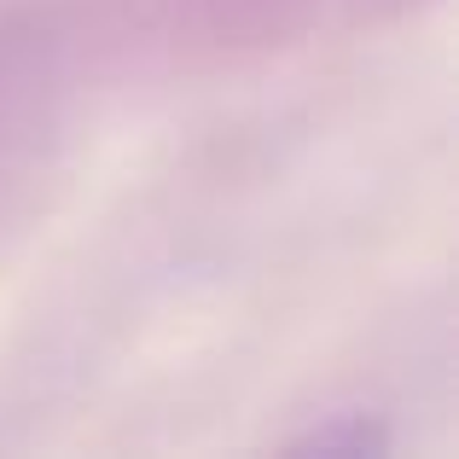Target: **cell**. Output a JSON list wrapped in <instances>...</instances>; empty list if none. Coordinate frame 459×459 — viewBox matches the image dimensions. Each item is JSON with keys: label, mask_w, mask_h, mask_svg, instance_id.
<instances>
[{"label": "cell", "mask_w": 459, "mask_h": 459, "mask_svg": "<svg viewBox=\"0 0 459 459\" xmlns=\"http://www.w3.org/2000/svg\"><path fill=\"white\" fill-rule=\"evenodd\" d=\"M384 430L367 425V419H337V425H320L314 437L297 442V454H367V448H384Z\"/></svg>", "instance_id": "obj_1"}]
</instances>
